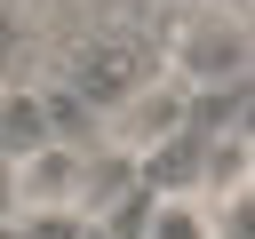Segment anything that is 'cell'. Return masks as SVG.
<instances>
[{
	"instance_id": "obj_5",
	"label": "cell",
	"mask_w": 255,
	"mask_h": 239,
	"mask_svg": "<svg viewBox=\"0 0 255 239\" xmlns=\"http://www.w3.org/2000/svg\"><path fill=\"white\" fill-rule=\"evenodd\" d=\"M215 239H255V183H239L215 215Z\"/></svg>"
},
{
	"instance_id": "obj_7",
	"label": "cell",
	"mask_w": 255,
	"mask_h": 239,
	"mask_svg": "<svg viewBox=\"0 0 255 239\" xmlns=\"http://www.w3.org/2000/svg\"><path fill=\"white\" fill-rule=\"evenodd\" d=\"M0 239H8V223H0Z\"/></svg>"
},
{
	"instance_id": "obj_4",
	"label": "cell",
	"mask_w": 255,
	"mask_h": 239,
	"mask_svg": "<svg viewBox=\"0 0 255 239\" xmlns=\"http://www.w3.org/2000/svg\"><path fill=\"white\" fill-rule=\"evenodd\" d=\"M8 239H88V215L80 207H16Z\"/></svg>"
},
{
	"instance_id": "obj_1",
	"label": "cell",
	"mask_w": 255,
	"mask_h": 239,
	"mask_svg": "<svg viewBox=\"0 0 255 239\" xmlns=\"http://www.w3.org/2000/svg\"><path fill=\"white\" fill-rule=\"evenodd\" d=\"M56 143V112L40 88H0V159H32Z\"/></svg>"
},
{
	"instance_id": "obj_6",
	"label": "cell",
	"mask_w": 255,
	"mask_h": 239,
	"mask_svg": "<svg viewBox=\"0 0 255 239\" xmlns=\"http://www.w3.org/2000/svg\"><path fill=\"white\" fill-rule=\"evenodd\" d=\"M16 207H24L16 199V159H0V223H16Z\"/></svg>"
},
{
	"instance_id": "obj_8",
	"label": "cell",
	"mask_w": 255,
	"mask_h": 239,
	"mask_svg": "<svg viewBox=\"0 0 255 239\" xmlns=\"http://www.w3.org/2000/svg\"><path fill=\"white\" fill-rule=\"evenodd\" d=\"M0 88H8V80H0Z\"/></svg>"
},
{
	"instance_id": "obj_3",
	"label": "cell",
	"mask_w": 255,
	"mask_h": 239,
	"mask_svg": "<svg viewBox=\"0 0 255 239\" xmlns=\"http://www.w3.org/2000/svg\"><path fill=\"white\" fill-rule=\"evenodd\" d=\"M143 239H215V207L199 191H151Z\"/></svg>"
},
{
	"instance_id": "obj_2",
	"label": "cell",
	"mask_w": 255,
	"mask_h": 239,
	"mask_svg": "<svg viewBox=\"0 0 255 239\" xmlns=\"http://www.w3.org/2000/svg\"><path fill=\"white\" fill-rule=\"evenodd\" d=\"M247 64V40L231 32V24H191L183 32V80H223V72H239Z\"/></svg>"
}]
</instances>
